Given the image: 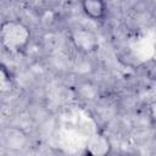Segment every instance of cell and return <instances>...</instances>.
Returning a JSON list of instances; mask_svg holds the SVG:
<instances>
[{"label": "cell", "mask_w": 156, "mask_h": 156, "mask_svg": "<svg viewBox=\"0 0 156 156\" xmlns=\"http://www.w3.org/2000/svg\"><path fill=\"white\" fill-rule=\"evenodd\" d=\"M30 41L29 28L18 20H9L2 22L0 28L1 46L10 54L17 55L26 50Z\"/></svg>", "instance_id": "cell-1"}, {"label": "cell", "mask_w": 156, "mask_h": 156, "mask_svg": "<svg viewBox=\"0 0 156 156\" xmlns=\"http://www.w3.org/2000/svg\"><path fill=\"white\" fill-rule=\"evenodd\" d=\"M72 40L76 48L84 52H93L99 48L98 37L93 32L84 28H79L74 30L72 34Z\"/></svg>", "instance_id": "cell-2"}, {"label": "cell", "mask_w": 156, "mask_h": 156, "mask_svg": "<svg viewBox=\"0 0 156 156\" xmlns=\"http://www.w3.org/2000/svg\"><path fill=\"white\" fill-rule=\"evenodd\" d=\"M84 15L91 21H102L107 12L105 0H80Z\"/></svg>", "instance_id": "cell-3"}, {"label": "cell", "mask_w": 156, "mask_h": 156, "mask_svg": "<svg viewBox=\"0 0 156 156\" xmlns=\"http://www.w3.org/2000/svg\"><path fill=\"white\" fill-rule=\"evenodd\" d=\"M13 85V79L12 76L10 73V71H7V67H5L4 65H1V69H0V87H1V91H10L12 89Z\"/></svg>", "instance_id": "cell-4"}, {"label": "cell", "mask_w": 156, "mask_h": 156, "mask_svg": "<svg viewBox=\"0 0 156 156\" xmlns=\"http://www.w3.org/2000/svg\"><path fill=\"white\" fill-rule=\"evenodd\" d=\"M105 140L106 139H104V138H101V136L98 135V143H95V140H93L90 143V145L87 146L88 152L89 154H93V155H105V154H107L110 151V149H106L104 146H100L101 143H104Z\"/></svg>", "instance_id": "cell-5"}, {"label": "cell", "mask_w": 156, "mask_h": 156, "mask_svg": "<svg viewBox=\"0 0 156 156\" xmlns=\"http://www.w3.org/2000/svg\"><path fill=\"white\" fill-rule=\"evenodd\" d=\"M150 115H151V119H152V124L155 127V130H156V100L151 104L150 106Z\"/></svg>", "instance_id": "cell-6"}]
</instances>
